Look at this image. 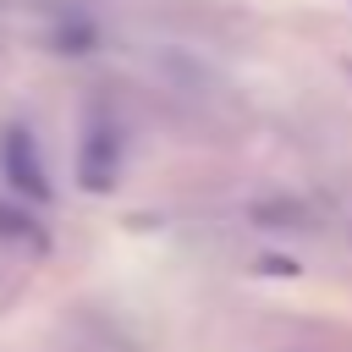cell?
Listing matches in <instances>:
<instances>
[{
    "mask_svg": "<svg viewBox=\"0 0 352 352\" xmlns=\"http://www.w3.org/2000/svg\"><path fill=\"white\" fill-rule=\"evenodd\" d=\"M0 170H6V182L22 192V198H33V204H50V170H44V154H38V138L28 132V126H6L0 132Z\"/></svg>",
    "mask_w": 352,
    "mask_h": 352,
    "instance_id": "6da1fadb",
    "label": "cell"
},
{
    "mask_svg": "<svg viewBox=\"0 0 352 352\" xmlns=\"http://www.w3.org/2000/svg\"><path fill=\"white\" fill-rule=\"evenodd\" d=\"M0 236H11V242H38L33 220H28L22 209H11V204H0Z\"/></svg>",
    "mask_w": 352,
    "mask_h": 352,
    "instance_id": "3957f363",
    "label": "cell"
},
{
    "mask_svg": "<svg viewBox=\"0 0 352 352\" xmlns=\"http://www.w3.org/2000/svg\"><path fill=\"white\" fill-rule=\"evenodd\" d=\"M116 170H121V132H116L110 116L94 110L88 126H82V148H77V182L88 192H104L116 182Z\"/></svg>",
    "mask_w": 352,
    "mask_h": 352,
    "instance_id": "7a4b0ae2",
    "label": "cell"
}]
</instances>
